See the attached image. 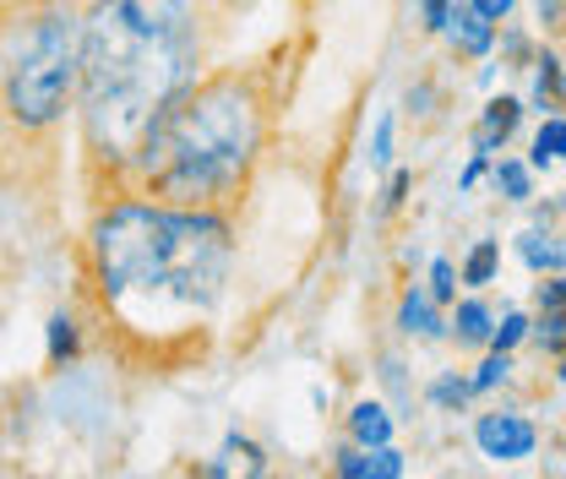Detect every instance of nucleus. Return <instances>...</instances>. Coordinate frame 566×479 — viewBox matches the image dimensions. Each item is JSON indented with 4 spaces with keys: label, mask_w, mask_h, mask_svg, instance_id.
I'll return each instance as SVG.
<instances>
[{
    "label": "nucleus",
    "mask_w": 566,
    "mask_h": 479,
    "mask_svg": "<svg viewBox=\"0 0 566 479\" xmlns=\"http://www.w3.org/2000/svg\"><path fill=\"white\" fill-rule=\"evenodd\" d=\"M495 44H501V61H506V71H528V66H534V55H539V44H534L528 33H495Z\"/></svg>",
    "instance_id": "obj_21"
},
{
    "label": "nucleus",
    "mask_w": 566,
    "mask_h": 479,
    "mask_svg": "<svg viewBox=\"0 0 566 479\" xmlns=\"http://www.w3.org/2000/svg\"><path fill=\"white\" fill-rule=\"evenodd\" d=\"M556 382H562V387H566V348H562V354H556Z\"/></svg>",
    "instance_id": "obj_33"
},
{
    "label": "nucleus",
    "mask_w": 566,
    "mask_h": 479,
    "mask_svg": "<svg viewBox=\"0 0 566 479\" xmlns=\"http://www.w3.org/2000/svg\"><path fill=\"white\" fill-rule=\"evenodd\" d=\"M485 169H491V158H485V153H469V169H463V175H458V191H474V186H480V175H485Z\"/></svg>",
    "instance_id": "obj_32"
},
{
    "label": "nucleus",
    "mask_w": 566,
    "mask_h": 479,
    "mask_svg": "<svg viewBox=\"0 0 566 479\" xmlns=\"http://www.w3.org/2000/svg\"><path fill=\"white\" fill-rule=\"evenodd\" d=\"M436 104H441V98H436V82H430V76H420V82L403 93V115H409V121H430Z\"/></svg>",
    "instance_id": "obj_24"
},
{
    "label": "nucleus",
    "mask_w": 566,
    "mask_h": 479,
    "mask_svg": "<svg viewBox=\"0 0 566 479\" xmlns=\"http://www.w3.org/2000/svg\"><path fill=\"white\" fill-rule=\"evenodd\" d=\"M441 33H447V44H452V55H458V61H485V55L495 50V22H485L469 0H458V6H452V17H447V28H441Z\"/></svg>",
    "instance_id": "obj_8"
},
{
    "label": "nucleus",
    "mask_w": 566,
    "mask_h": 479,
    "mask_svg": "<svg viewBox=\"0 0 566 479\" xmlns=\"http://www.w3.org/2000/svg\"><path fill=\"white\" fill-rule=\"evenodd\" d=\"M398 333L415 343H441L447 339V316H441V305L424 294V289H403V300H398Z\"/></svg>",
    "instance_id": "obj_10"
},
{
    "label": "nucleus",
    "mask_w": 566,
    "mask_h": 479,
    "mask_svg": "<svg viewBox=\"0 0 566 479\" xmlns=\"http://www.w3.org/2000/svg\"><path fill=\"white\" fill-rule=\"evenodd\" d=\"M283 61L289 44H273L256 61H212L197 71L132 147L120 191L240 218V202L251 197L279 132Z\"/></svg>",
    "instance_id": "obj_3"
},
{
    "label": "nucleus",
    "mask_w": 566,
    "mask_h": 479,
    "mask_svg": "<svg viewBox=\"0 0 566 479\" xmlns=\"http://www.w3.org/2000/svg\"><path fill=\"white\" fill-rule=\"evenodd\" d=\"M528 339H534V348L539 354H562L566 348V305H551V311H539V322H528Z\"/></svg>",
    "instance_id": "obj_19"
},
{
    "label": "nucleus",
    "mask_w": 566,
    "mask_h": 479,
    "mask_svg": "<svg viewBox=\"0 0 566 479\" xmlns=\"http://www.w3.org/2000/svg\"><path fill=\"white\" fill-rule=\"evenodd\" d=\"M234 262V212L109 191L76 240V316L120 371H197L223 327Z\"/></svg>",
    "instance_id": "obj_1"
},
{
    "label": "nucleus",
    "mask_w": 566,
    "mask_h": 479,
    "mask_svg": "<svg viewBox=\"0 0 566 479\" xmlns=\"http://www.w3.org/2000/svg\"><path fill=\"white\" fill-rule=\"evenodd\" d=\"M82 0H0V191L50 197L76 110Z\"/></svg>",
    "instance_id": "obj_4"
},
{
    "label": "nucleus",
    "mask_w": 566,
    "mask_h": 479,
    "mask_svg": "<svg viewBox=\"0 0 566 479\" xmlns=\"http://www.w3.org/2000/svg\"><path fill=\"white\" fill-rule=\"evenodd\" d=\"M409 186H415V175H409V169H392V180H387V191H381V218H392L398 207L409 202Z\"/></svg>",
    "instance_id": "obj_28"
},
{
    "label": "nucleus",
    "mask_w": 566,
    "mask_h": 479,
    "mask_svg": "<svg viewBox=\"0 0 566 479\" xmlns=\"http://www.w3.org/2000/svg\"><path fill=\"white\" fill-rule=\"evenodd\" d=\"M452 6H458V0H420V28L424 33H441L447 17H452Z\"/></svg>",
    "instance_id": "obj_30"
},
{
    "label": "nucleus",
    "mask_w": 566,
    "mask_h": 479,
    "mask_svg": "<svg viewBox=\"0 0 566 479\" xmlns=\"http://www.w3.org/2000/svg\"><path fill=\"white\" fill-rule=\"evenodd\" d=\"M517 257H523V268L539 278V273H562L566 262V240L551 229V223H534V229H523L517 235Z\"/></svg>",
    "instance_id": "obj_11"
},
{
    "label": "nucleus",
    "mask_w": 566,
    "mask_h": 479,
    "mask_svg": "<svg viewBox=\"0 0 566 479\" xmlns=\"http://www.w3.org/2000/svg\"><path fill=\"white\" fill-rule=\"evenodd\" d=\"M424 294H430L436 305H452V300H458V268H452L447 257L430 262V289H424Z\"/></svg>",
    "instance_id": "obj_23"
},
{
    "label": "nucleus",
    "mask_w": 566,
    "mask_h": 479,
    "mask_svg": "<svg viewBox=\"0 0 566 479\" xmlns=\"http://www.w3.org/2000/svg\"><path fill=\"white\" fill-rule=\"evenodd\" d=\"M523 115H528V104L523 98H512V93H495L491 104L480 110V126H474V153H485V158H495L506 142L517 137V126H523Z\"/></svg>",
    "instance_id": "obj_6"
},
{
    "label": "nucleus",
    "mask_w": 566,
    "mask_h": 479,
    "mask_svg": "<svg viewBox=\"0 0 566 479\" xmlns=\"http://www.w3.org/2000/svg\"><path fill=\"white\" fill-rule=\"evenodd\" d=\"M562 268H566V262H562Z\"/></svg>",
    "instance_id": "obj_35"
},
{
    "label": "nucleus",
    "mask_w": 566,
    "mask_h": 479,
    "mask_svg": "<svg viewBox=\"0 0 566 479\" xmlns=\"http://www.w3.org/2000/svg\"><path fill=\"white\" fill-rule=\"evenodd\" d=\"M523 339H528V316H523V311H506V316L491 327V348H506V354H512Z\"/></svg>",
    "instance_id": "obj_25"
},
{
    "label": "nucleus",
    "mask_w": 566,
    "mask_h": 479,
    "mask_svg": "<svg viewBox=\"0 0 566 479\" xmlns=\"http://www.w3.org/2000/svg\"><path fill=\"white\" fill-rule=\"evenodd\" d=\"M495 273H501V240H474L469 246V257H463V268H458V283L463 289H485V283H495Z\"/></svg>",
    "instance_id": "obj_17"
},
{
    "label": "nucleus",
    "mask_w": 566,
    "mask_h": 479,
    "mask_svg": "<svg viewBox=\"0 0 566 479\" xmlns=\"http://www.w3.org/2000/svg\"><path fill=\"white\" fill-rule=\"evenodd\" d=\"M223 6H234V0H223Z\"/></svg>",
    "instance_id": "obj_34"
},
{
    "label": "nucleus",
    "mask_w": 566,
    "mask_h": 479,
    "mask_svg": "<svg viewBox=\"0 0 566 479\" xmlns=\"http://www.w3.org/2000/svg\"><path fill=\"white\" fill-rule=\"evenodd\" d=\"M491 327H495V311L480 294H469V300H458V311L447 322V339L458 348H491Z\"/></svg>",
    "instance_id": "obj_12"
},
{
    "label": "nucleus",
    "mask_w": 566,
    "mask_h": 479,
    "mask_svg": "<svg viewBox=\"0 0 566 479\" xmlns=\"http://www.w3.org/2000/svg\"><path fill=\"white\" fill-rule=\"evenodd\" d=\"M223 17V0H82L71 126L87 207L120 191L126 158L153 115L212 66Z\"/></svg>",
    "instance_id": "obj_2"
},
{
    "label": "nucleus",
    "mask_w": 566,
    "mask_h": 479,
    "mask_svg": "<svg viewBox=\"0 0 566 479\" xmlns=\"http://www.w3.org/2000/svg\"><path fill=\"white\" fill-rule=\"evenodd\" d=\"M506 376H512V354H506V348H491L469 382H474V393H491V387H501Z\"/></svg>",
    "instance_id": "obj_22"
},
{
    "label": "nucleus",
    "mask_w": 566,
    "mask_h": 479,
    "mask_svg": "<svg viewBox=\"0 0 566 479\" xmlns=\"http://www.w3.org/2000/svg\"><path fill=\"white\" fill-rule=\"evenodd\" d=\"M234 469H245V475H268V452H262L251 436H240V430H229V436H223V447H218V464H208L202 475L223 479V475H234Z\"/></svg>",
    "instance_id": "obj_15"
},
{
    "label": "nucleus",
    "mask_w": 566,
    "mask_h": 479,
    "mask_svg": "<svg viewBox=\"0 0 566 479\" xmlns=\"http://www.w3.org/2000/svg\"><path fill=\"white\" fill-rule=\"evenodd\" d=\"M392 409L381 404V398H359L349 409V441L354 447H387L392 441Z\"/></svg>",
    "instance_id": "obj_14"
},
{
    "label": "nucleus",
    "mask_w": 566,
    "mask_h": 479,
    "mask_svg": "<svg viewBox=\"0 0 566 479\" xmlns=\"http://www.w3.org/2000/svg\"><path fill=\"white\" fill-rule=\"evenodd\" d=\"M491 180H495V191H501L506 202H534V169H528L523 158L495 153L491 158Z\"/></svg>",
    "instance_id": "obj_16"
},
{
    "label": "nucleus",
    "mask_w": 566,
    "mask_h": 479,
    "mask_svg": "<svg viewBox=\"0 0 566 479\" xmlns=\"http://www.w3.org/2000/svg\"><path fill=\"white\" fill-rule=\"evenodd\" d=\"M370 164H376V169L392 164V115H381V126H376V137H370Z\"/></svg>",
    "instance_id": "obj_29"
},
{
    "label": "nucleus",
    "mask_w": 566,
    "mask_h": 479,
    "mask_svg": "<svg viewBox=\"0 0 566 479\" xmlns=\"http://www.w3.org/2000/svg\"><path fill=\"white\" fill-rule=\"evenodd\" d=\"M333 475L338 479H403L409 475V464H403V452L387 441V447H338L333 452Z\"/></svg>",
    "instance_id": "obj_7"
},
{
    "label": "nucleus",
    "mask_w": 566,
    "mask_h": 479,
    "mask_svg": "<svg viewBox=\"0 0 566 479\" xmlns=\"http://www.w3.org/2000/svg\"><path fill=\"white\" fill-rule=\"evenodd\" d=\"M534 305H539V311L566 305V268L562 273H539V283H534Z\"/></svg>",
    "instance_id": "obj_27"
},
{
    "label": "nucleus",
    "mask_w": 566,
    "mask_h": 479,
    "mask_svg": "<svg viewBox=\"0 0 566 479\" xmlns=\"http://www.w3.org/2000/svg\"><path fill=\"white\" fill-rule=\"evenodd\" d=\"M424 398H430L436 409H463V404L474 398V382H469V376H458V371H441V376L424 387Z\"/></svg>",
    "instance_id": "obj_20"
},
{
    "label": "nucleus",
    "mask_w": 566,
    "mask_h": 479,
    "mask_svg": "<svg viewBox=\"0 0 566 479\" xmlns=\"http://www.w3.org/2000/svg\"><path fill=\"white\" fill-rule=\"evenodd\" d=\"M474 447H480V458H491V464H523V458H534V447H539V425L517 409L474 414Z\"/></svg>",
    "instance_id": "obj_5"
},
{
    "label": "nucleus",
    "mask_w": 566,
    "mask_h": 479,
    "mask_svg": "<svg viewBox=\"0 0 566 479\" xmlns=\"http://www.w3.org/2000/svg\"><path fill=\"white\" fill-rule=\"evenodd\" d=\"M534 110H551V115H566V61L545 44L534 55Z\"/></svg>",
    "instance_id": "obj_13"
},
{
    "label": "nucleus",
    "mask_w": 566,
    "mask_h": 479,
    "mask_svg": "<svg viewBox=\"0 0 566 479\" xmlns=\"http://www.w3.org/2000/svg\"><path fill=\"white\" fill-rule=\"evenodd\" d=\"M556 158H566V115H545V126L534 132V147H528V169H551Z\"/></svg>",
    "instance_id": "obj_18"
},
{
    "label": "nucleus",
    "mask_w": 566,
    "mask_h": 479,
    "mask_svg": "<svg viewBox=\"0 0 566 479\" xmlns=\"http://www.w3.org/2000/svg\"><path fill=\"white\" fill-rule=\"evenodd\" d=\"M469 6H474V11L485 17V22H495V28H501V22H506L512 11H517V0H469Z\"/></svg>",
    "instance_id": "obj_31"
},
{
    "label": "nucleus",
    "mask_w": 566,
    "mask_h": 479,
    "mask_svg": "<svg viewBox=\"0 0 566 479\" xmlns=\"http://www.w3.org/2000/svg\"><path fill=\"white\" fill-rule=\"evenodd\" d=\"M534 17L545 39H566V0H534Z\"/></svg>",
    "instance_id": "obj_26"
},
{
    "label": "nucleus",
    "mask_w": 566,
    "mask_h": 479,
    "mask_svg": "<svg viewBox=\"0 0 566 479\" xmlns=\"http://www.w3.org/2000/svg\"><path fill=\"white\" fill-rule=\"evenodd\" d=\"M82 354H87V327H82L76 305L50 311V322H44V365H50V371H66Z\"/></svg>",
    "instance_id": "obj_9"
}]
</instances>
